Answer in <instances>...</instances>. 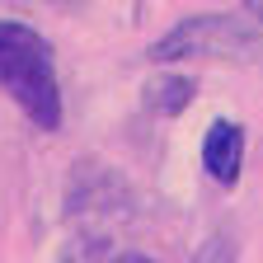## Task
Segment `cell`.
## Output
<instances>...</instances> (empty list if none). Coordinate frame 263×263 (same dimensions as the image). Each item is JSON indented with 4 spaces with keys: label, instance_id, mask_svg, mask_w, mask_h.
I'll return each instance as SVG.
<instances>
[{
    "label": "cell",
    "instance_id": "obj_1",
    "mask_svg": "<svg viewBox=\"0 0 263 263\" xmlns=\"http://www.w3.org/2000/svg\"><path fill=\"white\" fill-rule=\"evenodd\" d=\"M0 89L43 132L61 127V80L52 43L19 19H0Z\"/></svg>",
    "mask_w": 263,
    "mask_h": 263
},
{
    "label": "cell",
    "instance_id": "obj_2",
    "mask_svg": "<svg viewBox=\"0 0 263 263\" xmlns=\"http://www.w3.org/2000/svg\"><path fill=\"white\" fill-rule=\"evenodd\" d=\"M263 33L235 14H188L151 43V61H254Z\"/></svg>",
    "mask_w": 263,
    "mask_h": 263
},
{
    "label": "cell",
    "instance_id": "obj_3",
    "mask_svg": "<svg viewBox=\"0 0 263 263\" xmlns=\"http://www.w3.org/2000/svg\"><path fill=\"white\" fill-rule=\"evenodd\" d=\"M127 207V183L118 179V170H104L94 160H80L71 170V193H66V212L71 221H80V230H89V221L113 216Z\"/></svg>",
    "mask_w": 263,
    "mask_h": 263
},
{
    "label": "cell",
    "instance_id": "obj_4",
    "mask_svg": "<svg viewBox=\"0 0 263 263\" xmlns=\"http://www.w3.org/2000/svg\"><path fill=\"white\" fill-rule=\"evenodd\" d=\"M202 170L221 183V188H235L240 170H245V127L235 118H216L202 137Z\"/></svg>",
    "mask_w": 263,
    "mask_h": 263
},
{
    "label": "cell",
    "instance_id": "obj_5",
    "mask_svg": "<svg viewBox=\"0 0 263 263\" xmlns=\"http://www.w3.org/2000/svg\"><path fill=\"white\" fill-rule=\"evenodd\" d=\"M193 94H197V80H193V76L155 71V76L141 85V104H146V113H155V118H179V113L193 104Z\"/></svg>",
    "mask_w": 263,
    "mask_h": 263
},
{
    "label": "cell",
    "instance_id": "obj_6",
    "mask_svg": "<svg viewBox=\"0 0 263 263\" xmlns=\"http://www.w3.org/2000/svg\"><path fill=\"white\" fill-rule=\"evenodd\" d=\"M193 263H235V235H226V230H212V235L197 245Z\"/></svg>",
    "mask_w": 263,
    "mask_h": 263
},
{
    "label": "cell",
    "instance_id": "obj_7",
    "mask_svg": "<svg viewBox=\"0 0 263 263\" xmlns=\"http://www.w3.org/2000/svg\"><path fill=\"white\" fill-rule=\"evenodd\" d=\"M245 14H249L254 24H263V0H245Z\"/></svg>",
    "mask_w": 263,
    "mask_h": 263
},
{
    "label": "cell",
    "instance_id": "obj_8",
    "mask_svg": "<svg viewBox=\"0 0 263 263\" xmlns=\"http://www.w3.org/2000/svg\"><path fill=\"white\" fill-rule=\"evenodd\" d=\"M108 263H155L151 254H118V258H108Z\"/></svg>",
    "mask_w": 263,
    "mask_h": 263
},
{
    "label": "cell",
    "instance_id": "obj_9",
    "mask_svg": "<svg viewBox=\"0 0 263 263\" xmlns=\"http://www.w3.org/2000/svg\"><path fill=\"white\" fill-rule=\"evenodd\" d=\"M52 5H61V10H80L85 0H52Z\"/></svg>",
    "mask_w": 263,
    "mask_h": 263
}]
</instances>
